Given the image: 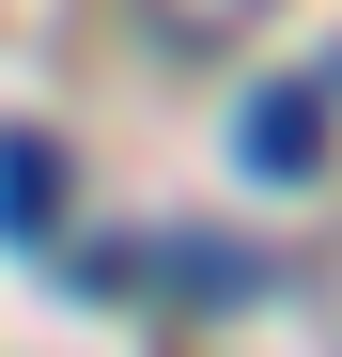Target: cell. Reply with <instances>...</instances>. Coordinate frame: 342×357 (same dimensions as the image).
<instances>
[{"label":"cell","instance_id":"obj_1","mask_svg":"<svg viewBox=\"0 0 342 357\" xmlns=\"http://www.w3.org/2000/svg\"><path fill=\"white\" fill-rule=\"evenodd\" d=\"M234 140H249V171H280V187H296V171L327 155V93H311V78H265Z\"/></svg>","mask_w":342,"mask_h":357},{"label":"cell","instance_id":"obj_2","mask_svg":"<svg viewBox=\"0 0 342 357\" xmlns=\"http://www.w3.org/2000/svg\"><path fill=\"white\" fill-rule=\"evenodd\" d=\"M47 218H63V140L16 125V140H0V233H47Z\"/></svg>","mask_w":342,"mask_h":357}]
</instances>
